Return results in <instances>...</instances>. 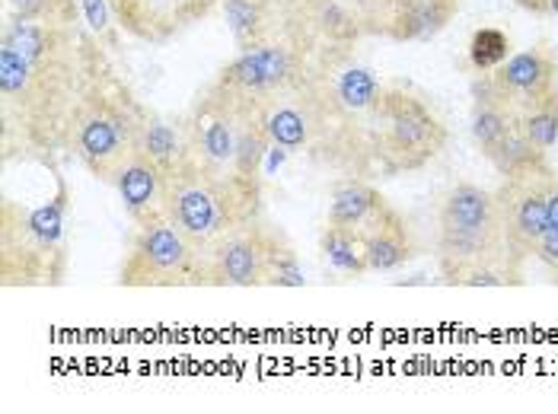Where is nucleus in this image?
<instances>
[{"mask_svg":"<svg viewBox=\"0 0 558 414\" xmlns=\"http://www.w3.org/2000/svg\"><path fill=\"white\" fill-rule=\"evenodd\" d=\"M240 106V102H236ZM271 147V137H268V127H265V115L256 106H240V124H236V154H233V175L258 185L262 188V166L268 157Z\"/></svg>","mask_w":558,"mask_h":414,"instance_id":"obj_21","label":"nucleus"},{"mask_svg":"<svg viewBox=\"0 0 558 414\" xmlns=\"http://www.w3.org/2000/svg\"><path fill=\"white\" fill-rule=\"evenodd\" d=\"M389 202L380 195V188H374L364 179H342L332 185V198L326 210V227H342L354 233H367L371 227H377L387 217Z\"/></svg>","mask_w":558,"mask_h":414,"instance_id":"obj_16","label":"nucleus"},{"mask_svg":"<svg viewBox=\"0 0 558 414\" xmlns=\"http://www.w3.org/2000/svg\"><path fill=\"white\" fill-rule=\"evenodd\" d=\"M520 127L526 134V141L549 157V150L558 144V89H553L546 99H539L536 106L520 112Z\"/></svg>","mask_w":558,"mask_h":414,"instance_id":"obj_23","label":"nucleus"},{"mask_svg":"<svg viewBox=\"0 0 558 414\" xmlns=\"http://www.w3.org/2000/svg\"><path fill=\"white\" fill-rule=\"evenodd\" d=\"M447 147V124L425 99L409 89L384 86L371 124L374 169L384 175H402L428 166Z\"/></svg>","mask_w":558,"mask_h":414,"instance_id":"obj_7","label":"nucleus"},{"mask_svg":"<svg viewBox=\"0 0 558 414\" xmlns=\"http://www.w3.org/2000/svg\"><path fill=\"white\" fill-rule=\"evenodd\" d=\"M520 124V109L514 102L485 77L473 86V141L482 150V157H488L511 131Z\"/></svg>","mask_w":558,"mask_h":414,"instance_id":"obj_17","label":"nucleus"},{"mask_svg":"<svg viewBox=\"0 0 558 414\" xmlns=\"http://www.w3.org/2000/svg\"><path fill=\"white\" fill-rule=\"evenodd\" d=\"M189 131H192V147L195 160H202L211 169H233L236 154V124H240V106L220 93L215 83L198 96V102L189 112Z\"/></svg>","mask_w":558,"mask_h":414,"instance_id":"obj_12","label":"nucleus"},{"mask_svg":"<svg viewBox=\"0 0 558 414\" xmlns=\"http://www.w3.org/2000/svg\"><path fill=\"white\" fill-rule=\"evenodd\" d=\"M517 3L533 16H556L558 20V0H517Z\"/></svg>","mask_w":558,"mask_h":414,"instance_id":"obj_31","label":"nucleus"},{"mask_svg":"<svg viewBox=\"0 0 558 414\" xmlns=\"http://www.w3.org/2000/svg\"><path fill=\"white\" fill-rule=\"evenodd\" d=\"M463 0H387V39L428 41L440 36Z\"/></svg>","mask_w":558,"mask_h":414,"instance_id":"obj_15","label":"nucleus"},{"mask_svg":"<svg viewBox=\"0 0 558 414\" xmlns=\"http://www.w3.org/2000/svg\"><path fill=\"white\" fill-rule=\"evenodd\" d=\"M364 255H367V271H377V275L396 271L415 258V240L396 207L377 227L364 233Z\"/></svg>","mask_w":558,"mask_h":414,"instance_id":"obj_19","label":"nucleus"},{"mask_svg":"<svg viewBox=\"0 0 558 414\" xmlns=\"http://www.w3.org/2000/svg\"><path fill=\"white\" fill-rule=\"evenodd\" d=\"M348 3L361 16L367 36H384L387 39V0H348Z\"/></svg>","mask_w":558,"mask_h":414,"instance_id":"obj_29","label":"nucleus"},{"mask_svg":"<svg viewBox=\"0 0 558 414\" xmlns=\"http://www.w3.org/2000/svg\"><path fill=\"white\" fill-rule=\"evenodd\" d=\"M303 265L298 248L288 243L281 230H271L268 243V265H265V288H303Z\"/></svg>","mask_w":558,"mask_h":414,"instance_id":"obj_24","label":"nucleus"},{"mask_svg":"<svg viewBox=\"0 0 558 414\" xmlns=\"http://www.w3.org/2000/svg\"><path fill=\"white\" fill-rule=\"evenodd\" d=\"M106 45L81 23H0V157L58 166L71 157V127Z\"/></svg>","mask_w":558,"mask_h":414,"instance_id":"obj_1","label":"nucleus"},{"mask_svg":"<svg viewBox=\"0 0 558 414\" xmlns=\"http://www.w3.org/2000/svg\"><path fill=\"white\" fill-rule=\"evenodd\" d=\"M319 54L323 48L301 36L291 23H284L281 33H275L271 39L236 51L233 61L220 68L215 86L240 106L262 109L278 93L306 81L316 71Z\"/></svg>","mask_w":558,"mask_h":414,"instance_id":"obj_6","label":"nucleus"},{"mask_svg":"<svg viewBox=\"0 0 558 414\" xmlns=\"http://www.w3.org/2000/svg\"><path fill=\"white\" fill-rule=\"evenodd\" d=\"M3 13L16 20L74 26L81 23V0H3Z\"/></svg>","mask_w":558,"mask_h":414,"instance_id":"obj_25","label":"nucleus"},{"mask_svg":"<svg viewBox=\"0 0 558 414\" xmlns=\"http://www.w3.org/2000/svg\"><path fill=\"white\" fill-rule=\"evenodd\" d=\"M501 258L520 261L505 240L495 192L475 182L453 185L437 207V268L444 284L460 288L463 275Z\"/></svg>","mask_w":558,"mask_h":414,"instance_id":"obj_5","label":"nucleus"},{"mask_svg":"<svg viewBox=\"0 0 558 414\" xmlns=\"http://www.w3.org/2000/svg\"><path fill=\"white\" fill-rule=\"evenodd\" d=\"M549 175H553V166L546 160L523 166V169L508 172L501 188L495 192L505 240L520 261L533 258V246L549 230V207H546Z\"/></svg>","mask_w":558,"mask_h":414,"instance_id":"obj_9","label":"nucleus"},{"mask_svg":"<svg viewBox=\"0 0 558 414\" xmlns=\"http://www.w3.org/2000/svg\"><path fill=\"white\" fill-rule=\"evenodd\" d=\"M68 214L71 188L58 179V192L39 207L0 205V284L3 288H61L68 281Z\"/></svg>","mask_w":558,"mask_h":414,"instance_id":"obj_3","label":"nucleus"},{"mask_svg":"<svg viewBox=\"0 0 558 414\" xmlns=\"http://www.w3.org/2000/svg\"><path fill=\"white\" fill-rule=\"evenodd\" d=\"M271 230L256 217L215 240L205 248V288H265Z\"/></svg>","mask_w":558,"mask_h":414,"instance_id":"obj_10","label":"nucleus"},{"mask_svg":"<svg viewBox=\"0 0 558 414\" xmlns=\"http://www.w3.org/2000/svg\"><path fill=\"white\" fill-rule=\"evenodd\" d=\"M485 160L495 166V169H498L501 175H508V172H514V169H523V166L543 163L546 157H543V154H539V150H536V147H533V144L526 141L523 127L517 124L514 131H511V134H508V137H505V141H501V144H498V147H495V150L488 154V157H485Z\"/></svg>","mask_w":558,"mask_h":414,"instance_id":"obj_27","label":"nucleus"},{"mask_svg":"<svg viewBox=\"0 0 558 414\" xmlns=\"http://www.w3.org/2000/svg\"><path fill=\"white\" fill-rule=\"evenodd\" d=\"M137 150L163 172V179L195 160L189 122H170V119H160L154 112L147 115V122L141 127Z\"/></svg>","mask_w":558,"mask_h":414,"instance_id":"obj_18","label":"nucleus"},{"mask_svg":"<svg viewBox=\"0 0 558 414\" xmlns=\"http://www.w3.org/2000/svg\"><path fill=\"white\" fill-rule=\"evenodd\" d=\"M220 0H109L119 29L147 45H167L202 23Z\"/></svg>","mask_w":558,"mask_h":414,"instance_id":"obj_11","label":"nucleus"},{"mask_svg":"<svg viewBox=\"0 0 558 414\" xmlns=\"http://www.w3.org/2000/svg\"><path fill=\"white\" fill-rule=\"evenodd\" d=\"M323 261L332 275L339 278H364L367 271V255H364V236L342 227H326L319 236Z\"/></svg>","mask_w":558,"mask_h":414,"instance_id":"obj_22","label":"nucleus"},{"mask_svg":"<svg viewBox=\"0 0 558 414\" xmlns=\"http://www.w3.org/2000/svg\"><path fill=\"white\" fill-rule=\"evenodd\" d=\"M122 288H205V248L170 217L141 223L119 271Z\"/></svg>","mask_w":558,"mask_h":414,"instance_id":"obj_8","label":"nucleus"},{"mask_svg":"<svg viewBox=\"0 0 558 414\" xmlns=\"http://www.w3.org/2000/svg\"><path fill=\"white\" fill-rule=\"evenodd\" d=\"M511 58V39L508 33L495 29V26H482L475 29L470 39V64L478 74H492L495 68H501Z\"/></svg>","mask_w":558,"mask_h":414,"instance_id":"obj_26","label":"nucleus"},{"mask_svg":"<svg viewBox=\"0 0 558 414\" xmlns=\"http://www.w3.org/2000/svg\"><path fill=\"white\" fill-rule=\"evenodd\" d=\"M147 109L137 102L125 77L102 54L86 83L84 99L77 106L71 127V154L84 163L89 175L112 185L119 169L137 154L141 127Z\"/></svg>","mask_w":558,"mask_h":414,"instance_id":"obj_2","label":"nucleus"},{"mask_svg":"<svg viewBox=\"0 0 558 414\" xmlns=\"http://www.w3.org/2000/svg\"><path fill=\"white\" fill-rule=\"evenodd\" d=\"M546 207H549V227H556V230H558V172H556V169H553V175H549Z\"/></svg>","mask_w":558,"mask_h":414,"instance_id":"obj_32","label":"nucleus"},{"mask_svg":"<svg viewBox=\"0 0 558 414\" xmlns=\"http://www.w3.org/2000/svg\"><path fill=\"white\" fill-rule=\"evenodd\" d=\"M112 185H116L122 207H125L134 227L167 217V210H163V172L141 150L119 169Z\"/></svg>","mask_w":558,"mask_h":414,"instance_id":"obj_14","label":"nucleus"},{"mask_svg":"<svg viewBox=\"0 0 558 414\" xmlns=\"http://www.w3.org/2000/svg\"><path fill=\"white\" fill-rule=\"evenodd\" d=\"M275 3L281 7V13H284V16H291V13H298V10H301L306 0H275Z\"/></svg>","mask_w":558,"mask_h":414,"instance_id":"obj_33","label":"nucleus"},{"mask_svg":"<svg viewBox=\"0 0 558 414\" xmlns=\"http://www.w3.org/2000/svg\"><path fill=\"white\" fill-rule=\"evenodd\" d=\"M81 13L86 16V26L96 39L102 41L109 51L119 48V23H116V13L109 7V0H81Z\"/></svg>","mask_w":558,"mask_h":414,"instance_id":"obj_28","label":"nucleus"},{"mask_svg":"<svg viewBox=\"0 0 558 414\" xmlns=\"http://www.w3.org/2000/svg\"><path fill=\"white\" fill-rule=\"evenodd\" d=\"M163 210L179 230L208 248L223 233L256 220L262 214V188L233 172L192 160L163 179Z\"/></svg>","mask_w":558,"mask_h":414,"instance_id":"obj_4","label":"nucleus"},{"mask_svg":"<svg viewBox=\"0 0 558 414\" xmlns=\"http://www.w3.org/2000/svg\"><path fill=\"white\" fill-rule=\"evenodd\" d=\"M533 258L553 275V281L558 284V230L556 227H549L543 236H539V243L533 246Z\"/></svg>","mask_w":558,"mask_h":414,"instance_id":"obj_30","label":"nucleus"},{"mask_svg":"<svg viewBox=\"0 0 558 414\" xmlns=\"http://www.w3.org/2000/svg\"><path fill=\"white\" fill-rule=\"evenodd\" d=\"M236 51L271 39L284 26V13L275 0H220Z\"/></svg>","mask_w":558,"mask_h":414,"instance_id":"obj_20","label":"nucleus"},{"mask_svg":"<svg viewBox=\"0 0 558 414\" xmlns=\"http://www.w3.org/2000/svg\"><path fill=\"white\" fill-rule=\"evenodd\" d=\"M488 77L523 112L558 89V61L546 45H533L526 51L511 54Z\"/></svg>","mask_w":558,"mask_h":414,"instance_id":"obj_13","label":"nucleus"}]
</instances>
